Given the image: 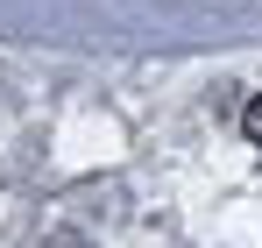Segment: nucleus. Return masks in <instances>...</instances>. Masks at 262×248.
I'll return each instance as SVG.
<instances>
[{
  "label": "nucleus",
  "mask_w": 262,
  "mask_h": 248,
  "mask_svg": "<svg viewBox=\"0 0 262 248\" xmlns=\"http://www.w3.org/2000/svg\"><path fill=\"white\" fill-rule=\"evenodd\" d=\"M36 248H92V241H85V234H71V227H57V234H43Z\"/></svg>",
  "instance_id": "obj_2"
},
{
  "label": "nucleus",
  "mask_w": 262,
  "mask_h": 248,
  "mask_svg": "<svg viewBox=\"0 0 262 248\" xmlns=\"http://www.w3.org/2000/svg\"><path fill=\"white\" fill-rule=\"evenodd\" d=\"M241 135H248V142H255V149H262V92H255V99H248V107H241Z\"/></svg>",
  "instance_id": "obj_1"
}]
</instances>
